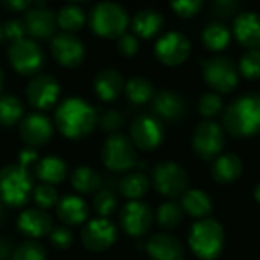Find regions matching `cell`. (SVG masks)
I'll list each match as a JSON object with an SVG mask.
<instances>
[{
  "label": "cell",
  "mask_w": 260,
  "mask_h": 260,
  "mask_svg": "<svg viewBox=\"0 0 260 260\" xmlns=\"http://www.w3.org/2000/svg\"><path fill=\"white\" fill-rule=\"evenodd\" d=\"M99 125L105 133H116L123 125V116L117 110H107L102 114Z\"/></svg>",
  "instance_id": "42"
},
{
  "label": "cell",
  "mask_w": 260,
  "mask_h": 260,
  "mask_svg": "<svg viewBox=\"0 0 260 260\" xmlns=\"http://www.w3.org/2000/svg\"><path fill=\"white\" fill-rule=\"evenodd\" d=\"M171 6L174 8L177 14L183 17H189L198 12V9L203 6V2L201 0H178V2H172Z\"/></svg>",
  "instance_id": "45"
},
{
  "label": "cell",
  "mask_w": 260,
  "mask_h": 260,
  "mask_svg": "<svg viewBox=\"0 0 260 260\" xmlns=\"http://www.w3.org/2000/svg\"><path fill=\"white\" fill-rule=\"evenodd\" d=\"M149 190V178L143 172H129L120 181V192L131 201H139Z\"/></svg>",
  "instance_id": "31"
},
{
  "label": "cell",
  "mask_w": 260,
  "mask_h": 260,
  "mask_svg": "<svg viewBox=\"0 0 260 260\" xmlns=\"http://www.w3.org/2000/svg\"><path fill=\"white\" fill-rule=\"evenodd\" d=\"M146 251L152 260H183L184 257L181 242L168 233L154 235L146 244Z\"/></svg>",
  "instance_id": "20"
},
{
  "label": "cell",
  "mask_w": 260,
  "mask_h": 260,
  "mask_svg": "<svg viewBox=\"0 0 260 260\" xmlns=\"http://www.w3.org/2000/svg\"><path fill=\"white\" fill-rule=\"evenodd\" d=\"M32 198L35 201V204L38 206V209H41V210L56 207V204L59 201L55 186H50V184H46V183H40L38 186L34 187Z\"/></svg>",
  "instance_id": "36"
},
{
  "label": "cell",
  "mask_w": 260,
  "mask_h": 260,
  "mask_svg": "<svg viewBox=\"0 0 260 260\" xmlns=\"http://www.w3.org/2000/svg\"><path fill=\"white\" fill-rule=\"evenodd\" d=\"M152 178L155 189L168 198H177L178 195H183L189 181L186 171L174 161H163L157 165Z\"/></svg>",
  "instance_id": "11"
},
{
  "label": "cell",
  "mask_w": 260,
  "mask_h": 260,
  "mask_svg": "<svg viewBox=\"0 0 260 260\" xmlns=\"http://www.w3.org/2000/svg\"><path fill=\"white\" fill-rule=\"evenodd\" d=\"M101 157L104 165L114 172H125L136 166L137 152L131 142L123 134H111L102 145Z\"/></svg>",
  "instance_id": "6"
},
{
  "label": "cell",
  "mask_w": 260,
  "mask_h": 260,
  "mask_svg": "<svg viewBox=\"0 0 260 260\" xmlns=\"http://www.w3.org/2000/svg\"><path fill=\"white\" fill-rule=\"evenodd\" d=\"M203 41L212 50H222L230 41V30L222 23H210L203 30Z\"/></svg>",
  "instance_id": "34"
},
{
  "label": "cell",
  "mask_w": 260,
  "mask_h": 260,
  "mask_svg": "<svg viewBox=\"0 0 260 260\" xmlns=\"http://www.w3.org/2000/svg\"><path fill=\"white\" fill-rule=\"evenodd\" d=\"M20 137L29 148L44 146L53 137V123L41 113H30L20 122Z\"/></svg>",
  "instance_id": "18"
},
{
  "label": "cell",
  "mask_w": 260,
  "mask_h": 260,
  "mask_svg": "<svg viewBox=\"0 0 260 260\" xmlns=\"http://www.w3.org/2000/svg\"><path fill=\"white\" fill-rule=\"evenodd\" d=\"M11 260H46V251L40 244L27 241L14 250Z\"/></svg>",
  "instance_id": "39"
},
{
  "label": "cell",
  "mask_w": 260,
  "mask_h": 260,
  "mask_svg": "<svg viewBox=\"0 0 260 260\" xmlns=\"http://www.w3.org/2000/svg\"><path fill=\"white\" fill-rule=\"evenodd\" d=\"M37 161H38L37 149H34V148H24V149H21L18 152V163L17 165H20L21 168H26L27 169V166H30V165H34Z\"/></svg>",
  "instance_id": "46"
},
{
  "label": "cell",
  "mask_w": 260,
  "mask_h": 260,
  "mask_svg": "<svg viewBox=\"0 0 260 260\" xmlns=\"http://www.w3.org/2000/svg\"><path fill=\"white\" fill-rule=\"evenodd\" d=\"M17 229L21 235L27 238L40 239L50 235V232L53 230V224L50 215L46 210L32 207L20 213L17 219Z\"/></svg>",
  "instance_id": "19"
},
{
  "label": "cell",
  "mask_w": 260,
  "mask_h": 260,
  "mask_svg": "<svg viewBox=\"0 0 260 260\" xmlns=\"http://www.w3.org/2000/svg\"><path fill=\"white\" fill-rule=\"evenodd\" d=\"M189 53L190 41L184 34L178 30L166 32L155 43V56L168 66L181 64L189 56Z\"/></svg>",
  "instance_id": "16"
},
{
  "label": "cell",
  "mask_w": 260,
  "mask_h": 260,
  "mask_svg": "<svg viewBox=\"0 0 260 260\" xmlns=\"http://www.w3.org/2000/svg\"><path fill=\"white\" fill-rule=\"evenodd\" d=\"M198 108H200V113L206 117H210V116H215L221 111L222 108V99L219 98V94L216 93H206L201 99H200V104H198Z\"/></svg>",
  "instance_id": "40"
},
{
  "label": "cell",
  "mask_w": 260,
  "mask_h": 260,
  "mask_svg": "<svg viewBox=\"0 0 260 260\" xmlns=\"http://www.w3.org/2000/svg\"><path fill=\"white\" fill-rule=\"evenodd\" d=\"M254 197H256V200L260 203V183L256 186V189H254Z\"/></svg>",
  "instance_id": "50"
},
{
  "label": "cell",
  "mask_w": 260,
  "mask_h": 260,
  "mask_svg": "<svg viewBox=\"0 0 260 260\" xmlns=\"http://www.w3.org/2000/svg\"><path fill=\"white\" fill-rule=\"evenodd\" d=\"M120 225L133 238H140L152 225V210L143 201H129L120 212Z\"/></svg>",
  "instance_id": "17"
},
{
  "label": "cell",
  "mask_w": 260,
  "mask_h": 260,
  "mask_svg": "<svg viewBox=\"0 0 260 260\" xmlns=\"http://www.w3.org/2000/svg\"><path fill=\"white\" fill-rule=\"evenodd\" d=\"M35 175L41 183L55 186L66 180L67 177V165L62 158L56 155H47L37 161Z\"/></svg>",
  "instance_id": "25"
},
{
  "label": "cell",
  "mask_w": 260,
  "mask_h": 260,
  "mask_svg": "<svg viewBox=\"0 0 260 260\" xmlns=\"http://www.w3.org/2000/svg\"><path fill=\"white\" fill-rule=\"evenodd\" d=\"M224 140L225 137L222 128L216 122L204 120L193 133V149L201 158L210 160L221 152Z\"/></svg>",
  "instance_id": "15"
},
{
  "label": "cell",
  "mask_w": 260,
  "mask_h": 260,
  "mask_svg": "<svg viewBox=\"0 0 260 260\" xmlns=\"http://www.w3.org/2000/svg\"><path fill=\"white\" fill-rule=\"evenodd\" d=\"M93 210L99 215V218L110 216L117 207V198L110 190H99L93 197Z\"/></svg>",
  "instance_id": "37"
},
{
  "label": "cell",
  "mask_w": 260,
  "mask_h": 260,
  "mask_svg": "<svg viewBox=\"0 0 260 260\" xmlns=\"http://www.w3.org/2000/svg\"><path fill=\"white\" fill-rule=\"evenodd\" d=\"M5 40V30H3V24H0V41Z\"/></svg>",
  "instance_id": "51"
},
{
  "label": "cell",
  "mask_w": 260,
  "mask_h": 260,
  "mask_svg": "<svg viewBox=\"0 0 260 260\" xmlns=\"http://www.w3.org/2000/svg\"><path fill=\"white\" fill-rule=\"evenodd\" d=\"M216 11L222 15H229L232 14L236 8H238V3L233 2V0H219L216 5H215Z\"/></svg>",
  "instance_id": "47"
},
{
  "label": "cell",
  "mask_w": 260,
  "mask_h": 260,
  "mask_svg": "<svg viewBox=\"0 0 260 260\" xmlns=\"http://www.w3.org/2000/svg\"><path fill=\"white\" fill-rule=\"evenodd\" d=\"M235 35L248 49H260V15L245 11L235 20Z\"/></svg>",
  "instance_id": "23"
},
{
  "label": "cell",
  "mask_w": 260,
  "mask_h": 260,
  "mask_svg": "<svg viewBox=\"0 0 260 260\" xmlns=\"http://www.w3.org/2000/svg\"><path fill=\"white\" fill-rule=\"evenodd\" d=\"M125 94L134 104H145L154 98V85L146 78L134 76L125 84Z\"/></svg>",
  "instance_id": "33"
},
{
  "label": "cell",
  "mask_w": 260,
  "mask_h": 260,
  "mask_svg": "<svg viewBox=\"0 0 260 260\" xmlns=\"http://www.w3.org/2000/svg\"><path fill=\"white\" fill-rule=\"evenodd\" d=\"M56 216L66 225H81L88 219V206L78 195H66L56 204Z\"/></svg>",
  "instance_id": "22"
},
{
  "label": "cell",
  "mask_w": 260,
  "mask_h": 260,
  "mask_svg": "<svg viewBox=\"0 0 260 260\" xmlns=\"http://www.w3.org/2000/svg\"><path fill=\"white\" fill-rule=\"evenodd\" d=\"M98 123L96 110L81 98L62 101L55 111V126L66 137L79 140L90 136Z\"/></svg>",
  "instance_id": "1"
},
{
  "label": "cell",
  "mask_w": 260,
  "mask_h": 260,
  "mask_svg": "<svg viewBox=\"0 0 260 260\" xmlns=\"http://www.w3.org/2000/svg\"><path fill=\"white\" fill-rule=\"evenodd\" d=\"M23 23H24L26 32L37 40L52 38L58 26L56 14L44 2L32 3L30 8L26 11Z\"/></svg>",
  "instance_id": "14"
},
{
  "label": "cell",
  "mask_w": 260,
  "mask_h": 260,
  "mask_svg": "<svg viewBox=\"0 0 260 260\" xmlns=\"http://www.w3.org/2000/svg\"><path fill=\"white\" fill-rule=\"evenodd\" d=\"M183 209L195 218H204L210 215L213 204L204 190L192 189L183 193Z\"/></svg>",
  "instance_id": "29"
},
{
  "label": "cell",
  "mask_w": 260,
  "mask_h": 260,
  "mask_svg": "<svg viewBox=\"0 0 260 260\" xmlns=\"http://www.w3.org/2000/svg\"><path fill=\"white\" fill-rule=\"evenodd\" d=\"M3 30H5V38L11 40L12 43L26 38V37H24L26 27H24V23H23L21 20H17V18L8 20V21L3 24Z\"/></svg>",
  "instance_id": "43"
},
{
  "label": "cell",
  "mask_w": 260,
  "mask_h": 260,
  "mask_svg": "<svg viewBox=\"0 0 260 260\" xmlns=\"http://www.w3.org/2000/svg\"><path fill=\"white\" fill-rule=\"evenodd\" d=\"M129 23L126 9L116 2H101L90 11V27L101 38H119Z\"/></svg>",
  "instance_id": "4"
},
{
  "label": "cell",
  "mask_w": 260,
  "mask_h": 260,
  "mask_svg": "<svg viewBox=\"0 0 260 260\" xmlns=\"http://www.w3.org/2000/svg\"><path fill=\"white\" fill-rule=\"evenodd\" d=\"M183 219V209L174 203H163L157 210V221L163 229H175Z\"/></svg>",
  "instance_id": "35"
},
{
  "label": "cell",
  "mask_w": 260,
  "mask_h": 260,
  "mask_svg": "<svg viewBox=\"0 0 260 260\" xmlns=\"http://www.w3.org/2000/svg\"><path fill=\"white\" fill-rule=\"evenodd\" d=\"M23 104L15 94L0 96V125L12 126L23 119Z\"/></svg>",
  "instance_id": "32"
},
{
  "label": "cell",
  "mask_w": 260,
  "mask_h": 260,
  "mask_svg": "<svg viewBox=\"0 0 260 260\" xmlns=\"http://www.w3.org/2000/svg\"><path fill=\"white\" fill-rule=\"evenodd\" d=\"M204 78L218 91H230L239 79L238 66L229 56H215L204 62Z\"/></svg>",
  "instance_id": "12"
},
{
  "label": "cell",
  "mask_w": 260,
  "mask_h": 260,
  "mask_svg": "<svg viewBox=\"0 0 260 260\" xmlns=\"http://www.w3.org/2000/svg\"><path fill=\"white\" fill-rule=\"evenodd\" d=\"M72 186L78 193L90 195L99 192V187L102 184L101 175L90 166H79L72 174Z\"/></svg>",
  "instance_id": "28"
},
{
  "label": "cell",
  "mask_w": 260,
  "mask_h": 260,
  "mask_svg": "<svg viewBox=\"0 0 260 260\" xmlns=\"http://www.w3.org/2000/svg\"><path fill=\"white\" fill-rule=\"evenodd\" d=\"M224 123L233 136L247 137L260 133L259 93H245L233 101L225 110Z\"/></svg>",
  "instance_id": "2"
},
{
  "label": "cell",
  "mask_w": 260,
  "mask_h": 260,
  "mask_svg": "<svg viewBox=\"0 0 260 260\" xmlns=\"http://www.w3.org/2000/svg\"><path fill=\"white\" fill-rule=\"evenodd\" d=\"M239 72L250 79H256L260 76V49H248L241 61H239Z\"/></svg>",
  "instance_id": "38"
},
{
  "label": "cell",
  "mask_w": 260,
  "mask_h": 260,
  "mask_svg": "<svg viewBox=\"0 0 260 260\" xmlns=\"http://www.w3.org/2000/svg\"><path fill=\"white\" fill-rule=\"evenodd\" d=\"M34 190L32 175L20 165H8L0 169V201L9 207H23Z\"/></svg>",
  "instance_id": "3"
},
{
  "label": "cell",
  "mask_w": 260,
  "mask_h": 260,
  "mask_svg": "<svg viewBox=\"0 0 260 260\" xmlns=\"http://www.w3.org/2000/svg\"><path fill=\"white\" fill-rule=\"evenodd\" d=\"M59 94H61L59 82L53 76L46 73L35 75L26 87L27 102L35 110L40 111L52 108L58 102Z\"/></svg>",
  "instance_id": "10"
},
{
  "label": "cell",
  "mask_w": 260,
  "mask_h": 260,
  "mask_svg": "<svg viewBox=\"0 0 260 260\" xmlns=\"http://www.w3.org/2000/svg\"><path fill=\"white\" fill-rule=\"evenodd\" d=\"M2 87H3V72L0 69V91H2Z\"/></svg>",
  "instance_id": "52"
},
{
  "label": "cell",
  "mask_w": 260,
  "mask_h": 260,
  "mask_svg": "<svg viewBox=\"0 0 260 260\" xmlns=\"http://www.w3.org/2000/svg\"><path fill=\"white\" fill-rule=\"evenodd\" d=\"M0 212H2V207H0Z\"/></svg>",
  "instance_id": "53"
},
{
  "label": "cell",
  "mask_w": 260,
  "mask_h": 260,
  "mask_svg": "<svg viewBox=\"0 0 260 260\" xmlns=\"http://www.w3.org/2000/svg\"><path fill=\"white\" fill-rule=\"evenodd\" d=\"M154 111L161 117L169 122H177L183 119L186 113V104L184 99L171 90H163L154 96Z\"/></svg>",
  "instance_id": "24"
},
{
  "label": "cell",
  "mask_w": 260,
  "mask_h": 260,
  "mask_svg": "<svg viewBox=\"0 0 260 260\" xmlns=\"http://www.w3.org/2000/svg\"><path fill=\"white\" fill-rule=\"evenodd\" d=\"M30 2H24V0H12V2H5V6L12 9V11H27L30 8Z\"/></svg>",
  "instance_id": "48"
},
{
  "label": "cell",
  "mask_w": 260,
  "mask_h": 260,
  "mask_svg": "<svg viewBox=\"0 0 260 260\" xmlns=\"http://www.w3.org/2000/svg\"><path fill=\"white\" fill-rule=\"evenodd\" d=\"M11 257V247L6 239H0V260H8Z\"/></svg>",
  "instance_id": "49"
},
{
  "label": "cell",
  "mask_w": 260,
  "mask_h": 260,
  "mask_svg": "<svg viewBox=\"0 0 260 260\" xmlns=\"http://www.w3.org/2000/svg\"><path fill=\"white\" fill-rule=\"evenodd\" d=\"M56 23L61 29H64V32L75 34L85 24V12L79 5H64L56 14Z\"/></svg>",
  "instance_id": "30"
},
{
  "label": "cell",
  "mask_w": 260,
  "mask_h": 260,
  "mask_svg": "<svg viewBox=\"0 0 260 260\" xmlns=\"http://www.w3.org/2000/svg\"><path fill=\"white\" fill-rule=\"evenodd\" d=\"M163 23H165V18L160 11L146 8V9H140L134 15L133 29H134L136 35H139L142 38H152L161 30Z\"/></svg>",
  "instance_id": "26"
},
{
  "label": "cell",
  "mask_w": 260,
  "mask_h": 260,
  "mask_svg": "<svg viewBox=\"0 0 260 260\" xmlns=\"http://www.w3.org/2000/svg\"><path fill=\"white\" fill-rule=\"evenodd\" d=\"M8 59L17 73L23 76H30L37 75V72L43 67L44 53L37 41L30 38H23L11 44V47L8 49Z\"/></svg>",
  "instance_id": "7"
},
{
  "label": "cell",
  "mask_w": 260,
  "mask_h": 260,
  "mask_svg": "<svg viewBox=\"0 0 260 260\" xmlns=\"http://www.w3.org/2000/svg\"><path fill=\"white\" fill-rule=\"evenodd\" d=\"M50 53L59 66L72 69L84 61L85 46L75 34L61 32L52 37Z\"/></svg>",
  "instance_id": "13"
},
{
  "label": "cell",
  "mask_w": 260,
  "mask_h": 260,
  "mask_svg": "<svg viewBox=\"0 0 260 260\" xmlns=\"http://www.w3.org/2000/svg\"><path fill=\"white\" fill-rule=\"evenodd\" d=\"M131 142L142 151L155 149L165 139V128L158 117L142 114L136 117L129 126Z\"/></svg>",
  "instance_id": "8"
},
{
  "label": "cell",
  "mask_w": 260,
  "mask_h": 260,
  "mask_svg": "<svg viewBox=\"0 0 260 260\" xmlns=\"http://www.w3.org/2000/svg\"><path fill=\"white\" fill-rule=\"evenodd\" d=\"M117 239V230L111 221L107 218H96L90 219L84 224L81 230V241L82 245L93 251L102 253L114 245Z\"/></svg>",
  "instance_id": "9"
},
{
  "label": "cell",
  "mask_w": 260,
  "mask_h": 260,
  "mask_svg": "<svg viewBox=\"0 0 260 260\" xmlns=\"http://www.w3.org/2000/svg\"><path fill=\"white\" fill-rule=\"evenodd\" d=\"M242 174V161L236 154L218 157L212 168V175L218 183H232Z\"/></svg>",
  "instance_id": "27"
},
{
  "label": "cell",
  "mask_w": 260,
  "mask_h": 260,
  "mask_svg": "<svg viewBox=\"0 0 260 260\" xmlns=\"http://www.w3.org/2000/svg\"><path fill=\"white\" fill-rule=\"evenodd\" d=\"M189 245L201 259L212 260L218 257L224 247L222 225L212 218L197 221L189 235Z\"/></svg>",
  "instance_id": "5"
},
{
  "label": "cell",
  "mask_w": 260,
  "mask_h": 260,
  "mask_svg": "<svg viewBox=\"0 0 260 260\" xmlns=\"http://www.w3.org/2000/svg\"><path fill=\"white\" fill-rule=\"evenodd\" d=\"M50 244L56 250H67L73 244V235L67 227H55L49 235Z\"/></svg>",
  "instance_id": "41"
},
{
  "label": "cell",
  "mask_w": 260,
  "mask_h": 260,
  "mask_svg": "<svg viewBox=\"0 0 260 260\" xmlns=\"http://www.w3.org/2000/svg\"><path fill=\"white\" fill-rule=\"evenodd\" d=\"M117 50L125 56H133L139 52V40L133 34H123L117 38Z\"/></svg>",
  "instance_id": "44"
},
{
  "label": "cell",
  "mask_w": 260,
  "mask_h": 260,
  "mask_svg": "<svg viewBox=\"0 0 260 260\" xmlns=\"http://www.w3.org/2000/svg\"><path fill=\"white\" fill-rule=\"evenodd\" d=\"M93 90L104 102L116 101L125 90V81L119 70L116 69H102L93 81Z\"/></svg>",
  "instance_id": "21"
}]
</instances>
